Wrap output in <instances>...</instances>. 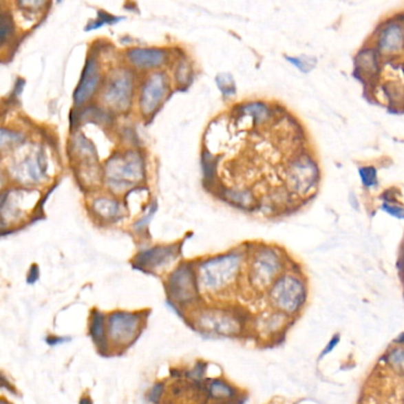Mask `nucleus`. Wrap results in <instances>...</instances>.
<instances>
[{
    "label": "nucleus",
    "instance_id": "obj_20",
    "mask_svg": "<svg viewBox=\"0 0 404 404\" xmlns=\"http://www.w3.org/2000/svg\"><path fill=\"white\" fill-rule=\"evenodd\" d=\"M242 114L248 115V116L253 118L255 124H261L268 118L269 111L267 106H264V103H249L247 106L243 107Z\"/></svg>",
    "mask_w": 404,
    "mask_h": 404
},
{
    "label": "nucleus",
    "instance_id": "obj_30",
    "mask_svg": "<svg viewBox=\"0 0 404 404\" xmlns=\"http://www.w3.org/2000/svg\"><path fill=\"white\" fill-rule=\"evenodd\" d=\"M392 89H387V98H392V100H394V101H397V100H398V96H395V98H392V96H394V95H392ZM394 94H395V95H397V94H400V95H402V93H401L400 90H398V87H396V89L395 92H394Z\"/></svg>",
    "mask_w": 404,
    "mask_h": 404
},
{
    "label": "nucleus",
    "instance_id": "obj_29",
    "mask_svg": "<svg viewBox=\"0 0 404 404\" xmlns=\"http://www.w3.org/2000/svg\"><path fill=\"white\" fill-rule=\"evenodd\" d=\"M68 338H61V337H47V344L50 345V346H56V345L63 344L65 341H68Z\"/></svg>",
    "mask_w": 404,
    "mask_h": 404
},
{
    "label": "nucleus",
    "instance_id": "obj_17",
    "mask_svg": "<svg viewBox=\"0 0 404 404\" xmlns=\"http://www.w3.org/2000/svg\"><path fill=\"white\" fill-rule=\"evenodd\" d=\"M89 330L90 336L93 338L94 343L98 346V349H106V321H105V315L98 310L93 311Z\"/></svg>",
    "mask_w": 404,
    "mask_h": 404
},
{
    "label": "nucleus",
    "instance_id": "obj_19",
    "mask_svg": "<svg viewBox=\"0 0 404 404\" xmlns=\"http://www.w3.org/2000/svg\"><path fill=\"white\" fill-rule=\"evenodd\" d=\"M95 211L103 218H113L119 213V205L114 200L100 198L94 203Z\"/></svg>",
    "mask_w": 404,
    "mask_h": 404
},
{
    "label": "nucleus",
    "instance_id": "obj_16",
    "mask_svg": "<svg viewBox=\"0 0 404 404\" xmlns=\"http://www.w3.org/2000/svg\"><path fill=\"white\" fill-rule=\"evenodd\" d=\"M354 68L358 76L372 77L379 70V54L374 49H364L356 57Z\"/></svg>",
    "mask_w": 404,
    "mask_h": 404
},
{
    "label": "nucleus",
    "instance_id": "obj_24",
    "mask_svg": "<svg viewBox=\"0 0 404 404\" xmlns=\"http://www.w3.org/2000/svg\"><path fill=\"white\" fill-rule=\"evenodd\" d=\"M229 200H234L239 206H249L253 202L251 192L247 191H230Z\"/></svg>",
    "mask_w": 404,
    "mask_h": 404
},
{
    "label": "nucleus",
    "instance_id": "obj_22",
    "mask_svg": "<svg viewBox=\"0 0 404 404\" xmlns=\"http://www.w3.org/2000/svg\"><path fill=\"white\" fill-rule=\"evenodd\" d=\"M359 177L362 180V184L366 189H374L379 185V178H377V169L374 166L368 165L359 167Z\"/></svg>",
    "mask_w": 404,
    "mask_h": 404
},
{
    "label": "nucleus",
    "instance_id": "obj_7",
    "mask_svg": "<svg viewBox=\"0 0 404 404\" xmlns=\"http://www.w3.org/2000/svg\"><path fill=\"white\" fill-rule=\"evenodd\" d=\"M281 269L280 257L272 249L259 251L253 259L249 272L251 285L264 290L275 282Z\"/></svg>",
    "mask_w": 404,
    "mask_h": 404
},
{
    "label": "nucleus",
    "instance_id": "obj_9",
    "mask_svg": "<svg viewBox=\"0 0 404 404\" xmlns=\"http://www.w3.org/2000/svg\"><path fill=\"white\" fill-rule=\"evenodd\" d=\"M197 326L210 332L222 336H234L237 334L241 328L239 319L236 317L229 315L226 311H205L197 317Z\"/></svg>",
    "mask_w": 404,
    "mask_h": 404
},
{
    "label": "nucleus",
    "instance_id": "obj_5",
    "mask_svg": "<svg viewBox=\"0 0 404 404\" xmlns=\"http://www.w3.org/2000/svg\"><path fill=\"white\" fill-rule=\"evenodd\" d=\"M142 160L133 152L114 158L107 164V179L113 187H125L138 182L142 177Z\"/></svg>",
    "mask_w": 404,
    "mask_h": 404
},
{
    "label": "nucleus",
    "instance_id": "obj_11",
    "mask_svg": "<svg viewBox=\"0 0 404 404\" xmlns=\"http://www.w3.org/2000/svg\"><path fill=\"white\" fill-rule=\"evenodd\" d=\"M165 77L162 74H154L146 82L141 92L140 106L145 114H149L159 106L166 93Z\"/></svg>",
    "mask_w": 404,
    "mask_h": 404
},
{
    "label": "nucleus",
    "instance_id": "obj_21",
    "mask_svg": "<svg viewBox=\"0 0 404 404\" xmlns=\"http://www.w3.org/2000/svg\"><path fill=\"white\" fill-rule=\"evenodd\" d=\"M290 64H293L295 68L299 69L301 73H311L312 70L315 68L318 61L315 57L312 56H295V57H286Z\"/></svg>",
    "mask_w": 404,
    "mask_h": 404
},
{
    "label": "nucleus",
    "instance_id": "obj_13",
    "mask_svg": "<svg viewBox=\"0 0 404 404\" xmlns=\"http://www.w3.org/2000/svg\"><path fill=\"white\" fill-rule=\"evenodd\" d=\"M377 47L384 55H395L404 49V28L394 21L384 26L379 34Z\"/></svg>",
    "mask_w": 404,
    "mask_h": 404
},
{
    "label": "nucleus",
    "instance_id": "obj_31",
    "mask_svg": "<svg viewBox=\"0 0 404 404\" xmlns=\"http://www.w3.org/2000/svg\"><path fill=\"white\" fill-rule=\"evenodd\" d=\"M80 404H93L92 403V400H90L88 396H83L82 397L81 401H80Z\"/></svg>",
    "mask_w": 404,
    "mask_h": 404
},
{
    "label": "nucleus",
    "instance_id": "obj_8",
    "mask_svg": "<svg viewBox=\"0 0 404 404\" xmlns=\"http://www.w3.org/2000/svg\"><path fill=\"white\" fill-rule=\"evenodd\" d=\"M165 404H206L208 387L196 379H178L165 392Z\"/></svg>",
    "mask_w": 404,
    "mask_h": 404
},
{
    "label": "nucleus",
    "instance_id": "obj_3",
    "mask_svg": "<svg viewBox=\"0 0 404 404\" xmlns=\"http://www.w3.org/2000/svg\"><path fill=\"white\" fill-rule=\"evenodd\" d=\"M142 326L139 313L118 311L111 313L107 320V337L118 346H126L136 341Z\"/></svg>",
    "mask_w": 404,
    "mask_h": 404
},
{
    "label": "nucleus",
    "instance_id": "obj_12",
    "mask_svg": "<svg viewBox=\"0 0 404 404\" xmlns=\"http://www.w3.org/2000/svg\"><path fill=\"white\" fill-rule=\"evenodd\" d=\"M177 257V249L175 247H154L149 251H142L136 256L134 267L147 270L157 269L165 264H170L172 259Z\"/></svg>",
    "mask_w": 404,
    "mask_h": 404
},
{
    "label": "nucleus",
    "instance_id": "obj_25",
    "mask_svg": "<svg viewBox=\"0 0 404 404\" xmlns=\"http://www.w3.org/2000/svg\"><path fill=\"white\" fill-rule=\"evenodd\" d=\"M382 210L389 213L392 217L397 218V220H404V205L401 203H385L383 202Z\"/></svg>",
    "mask_w": 404,
    "mask_h": 404
},
{
    "label": "nucleus",
    "instance_id": "obj_2",
    "mask_svg": "<svg viewBox=\"0 0 404 404\" xmlns=\"http://www.w3.org/2000/svg\"><path fill=\"white\" fill-rule=\"evenodd\" d=\"M269 298L279 311L292 315L298 312L306 300V288L298 277L284 275L273 284Z\"/></svg>",
    "mask_w": 404,
    "mask_h": 404
},
{
    "label": "nucleus",
    "instance_id": "obj_32",
    "mask_svg": "<svg viewBox=\"0 0 404 404\" xmlns=\"http://www.w3.org/2000/svg\"><path fill=\"white\" fill-rule=\"evenodd\" d=\"M1 404H9V403H6V402H1Z\"/></svg>",
    "mask_w": 404,
    "mask_h": 404
},
{
    "label": "nucleus",
    "instance_id": "obj_27",
    "mask_svg": "<svg viewBox=\"0 0 404 404\" xmlns=\"http://www.w3.org/2000/svg\"><path fill=\"white\" fill-rule=\"evenodd\" d=\"M162 392H164V384H156V385L152 387L151 392H149V400L151 401L152 403H159V401L162 400Z\"/></svg>",
    "mask_w": 404,
    "mask_h": 404
},
{
    "label": "nucleus",
    "instance_id": "obj_10",
    "mask_svg": "<svg viewBox=\"0 0 404 404\" xmlns=\"http://www.w3.org/2000/svg\"><path fill=\"white\" fill-rule=\"evenodd\" d=\"M132 96V78L127 74H120L113 77L107 85L103 100L113 108L123 109L128 106Z\"/></svg>",
    "mask_w": 404,
    "mask_h": 404
},
{
    "label": "nucleus",
    "instance_id": "obj_26",
    "mask_svg": "<svg viewBox=\"0 0 404 404\" xmlns=\"http://www.w3.org/2000/svg\"><path fill=\"white\" fill-rule=\"evenodd\" d=\"M387 361L395 368L396 370L404 372V348L392 351L390 356L387 357Z\"/></svg>",
    "mask_w": 404,
    "mask_h": 404
},
{
    "label": "nucleus",
    "instance_id": "obj_18",
    "mask_svg": "<svg viewBox=\"0 0 404 404\" xmlns=\"http://www.w3.org/2000/svg\"><path fill=\"white\" fill-rule=\"evenodd\" d=\"M208 387L209 395L215 400H231L236 396V390L230 384L221 379H213Z\"/></svg>",
    "mask_w": 404,
    "mask_h": 404
},
{
    "label": "nucleus",
    "instance_id": "obj_23",
    "mask_svg": "<svg viewBox=\"0 0 404 404\" xmlns=\"http://www.w3.org/2000/svg\"><path fill=\"white\" fill-rule=\"evenodd\" d=\"M216 81H217L218 88L221 89L222 93L224 94V95H228V96L234 95L236 88H235V82L233 77L230 76V75H220L216 78Z\"/></svg>",
    "mask_w": 404,
    "mask_h": 404
},
{
    "label": "nucleus",
    "instance_id": "obj_14",
    "mask_svg": "<svg viewBox=\"0 0 404 404\" xmlns=\"http://www.w3.org/2000/svg\"><path fill=\"white\" fill-rule=\"evenodd\" d=\"M100 81V73L96 61L89 57L85 63V72L75 92V103L77 105L87 101L93 95L94 90L96 89Z\"/></svg>",
    "mask_w": 404,
    "mask_h": 404
},
{
    "label": "nucleus",
    "instance_id": "obj_28",
    "mask_svg": "<svg viewBox=\"0 0 404 404\" xmlns=\"http://www.w3.org/2000/svg\"><path fill=\"white\" fill-rule=\"evenodd\" d=\"M39 269L36 264H34L31 267L29 275H28V284H34L36 281L39 280Z\"/></svg>",
    "mask_w": 404,
    "mask_h": 404
},
{
    "label": "nucleus",
    "instance_id": "obj_4",
    "mask_svg": "<svg viewBox=\"0 0 404 404\" xmlns=\"http://www.w3.org/2000/svg\"><path fill=\"white\" fill-rule=\"evenodd\" d=\"M167 293L171 300L178 305L191 304L198 299L200 285L189 264L180 266L171 274L167 281Z\"/></svg>",
    "mask_w": 404,
    "mask_h": 404
},
{
    "label": "nucleus",
    "instance_id": "obj_6",
    "mask_svg": "<svg viewBox=\"0 0 404 404\" xmlns=\"http://www.w3.org/2000/svg\"><path fill=\"white\" fill-rule=\"evenodd\" d=\"M287 182L292 191L306 195L319 182V167L308 156L295 158L288 166Z\"/></svg>",
    "mask_w": 404,
    "mask_h": 404
},
{
    "label": "nucleus",
    "instance_id": "obj_1",
    "mask_svg": "<svg viewBox=\"0 0 404 404\" xmlns=\"http://www.w3.org/2000/svg\"><path fill=\"white\" fill-rule=\"evenodd\" d=\"M241 257L236 254L217 256L208 259L198 267V285L206 292L224 290L237 277Z\"/></svg>",
    "mask_w": 404,
    "mask_h": 404
},
{
    "label": "nucleus",
    "instance_id": "obj_15",
    "mask_svg": "<svg viewBox=\"0 0 404 404\" xmlns=\"http://www.w3.org/2000/svg\"><path fill=\"white\" fill-rule=\"evenodd\" d=\"M127 56L138 68H156L165 60L164 52L158 49H133Z\"/></svg>",
    "mask_w": 404,
    "mask_h": 404
}]
</instances>
